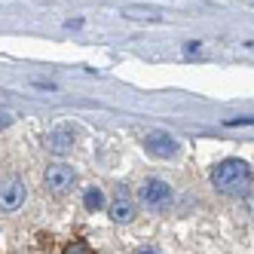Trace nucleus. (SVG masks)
Returning <instances> with one entry per match:
<instances>
[{"label": "nucleus", "mask_w": 254, "mask_h": 254, "mask_svg": "<svg viewBox=\"0 0 254 254\" xmlns=\"http://www.w3.org/2000/svg\"><path fill=\"white\" fill-rule=\"evenodd\" d=\"M251 181H254L251 166L242 162V159H221L211 169V187L217 193H224V196H242V193H248Z\"/></svg>", "instance_id": "1"}, {"label": "nucleus", "mask_w": 254, "mask_h": 254, "mask_svg": "<svg viewBox=\"0 0 254 254\" xmlns=\"http://www.w3.org/2000/svg\"><path fill=\"white\" fill-rule=\"evenodd\" d=\"M138 202L144 208H150V211H162V208L172 205V187L166 181H159V178H150V181H144L138 187Z\"/></svg>", "instance_id": "2"}, {"label": "nucleus", "mask_w": 254, "mask_h": 254, "mask_svg": "<svg viewBox=\"0 0 254 254\" xmlns=\"http://www.w3.org/2000/svg\"><path fill=\"white\" fill-rule=\"evenodd\" d=\"M25 181L19 175H0V211H15L25 202Z\"/></svg>", "instance_id": "3"}, {"label": "nucleus", "mask_w": 254, "mask_h": 254, "mask_svg": "<svg viewBox=\"0 0 254 254\" xmlns=\"http://www.w3.org/2000/svg\"><path fill=\"white\" fill-rule=\"evenodd\" d=\"M43 184H46L49 193L64 196V193L74 190V184H77V172L70 169V166H64V162H56V166H49V169H46Z\"/></svg>", "instance_id": "4"}, {"label": "nucleus", "mask_w": 254, "mask_h": 254, "mask_svg": "<svg viewBox=\"0 0 254 254\" xmlns=\"http://www.w3.org/2000/svg\"><path fill=\"white\" fill-rule=\"evenodd\" d=\"M144 147H147V153L159 156V159H172L178 153V141L166 132H150L147 138H144Z\"/></svg>", "instance_id": "5"}, {"label": "nucleus", "mask_w": 254, "mask_h": 254, "mask_svg": "<svg viewBox=\"0 0 254 254\" xmlns=\"http://www.w3.org/2000/svg\"><path fill=\"white\" fill-rule=\"evenodd\" d=\"M111 221L114 224H129L132 217H135V202H132V196H129V190H117V196H114V202H111Z\"/></svg>", "instance_id": "6"}, {"label": "nucleus", "mask_w": 254, "mask_h": 254, "mask_svg": "<svg viewBox=\"0 0 254 254\" xmlns=\"http://www.w3.org/2000/svg\"><path fill=\"white\" fill-rule=\"evenodd\" d=\"M46 147L52 153H67L70 147H74V132L70 129H56V132H49L46 135Z\"/></svg>", "instance_id": "7"}, {"label": "nucleus", "mask_w": 254, "mask_h": 254, "mask_svg": "<svg viewBox=\"0 0 254 254\" xmlns=\"http://www.w3.org/2000/svg\"><path fill=\"white\" fill-rule=\"evenodd\" d=\"M83 205H86V211H98V208L104 205V193H101L98 187H89V190L83 193Z\"/></svg>", "instance_id": "8"}, {"label": "nucleus", "mask_w": 254, "mask_h": 254, "mask_svg": "<svg viewBox=\"0 0 254 254\" xmlns=\"http://www.w3.org/2000/svg\"><path fill=\"white\" fill-rule=\"evenodd\" d=\"M62 254H92V248H89L83 239H74V242H70V245L62 251Z\"/></svg>", "instance_id": "9"}, {"label": "nucleus", "mask_w": 254, "mask_h": 254, "mask_svg": "<svg viewBox=\"0 0 254 254\" xmlns=\"http://www.w3.org/2000/svg\"><path fill=\"white\" fill-rule=\"evenodd\" d=\"M126 15H141V19H159V15H156L153 9H135V6L126 9Z\"/></svg>", "instance_id": "10"}, {"label": "nucleus", "mask_w": 254, "mask_h": 254, "mask_svg": "<svg viewBox=\"0 0 254 254\" xmlns=\"http://www.w3.org/2000/svg\"><path fill=\"white\" fill-rule=\"evenodd\" d=\"M9 126H12V114L0 107V132H3V129H9Z\"/></svg>", "instance_id": "11"}, {"label": "nucleus", "mask_w": 254, "mask_h": 254, "mask_svg": "<svg viewBox=\"0 0 254 254\" xmlns=\"http://www.w3.org/2000/svg\"><path fill=\"white\" fill-rule=\"evenodd\" d=\"M138 254H159V251H150V248H147V251H138Z\"/></svg>", "instance_id": "12"}]
</instances>
